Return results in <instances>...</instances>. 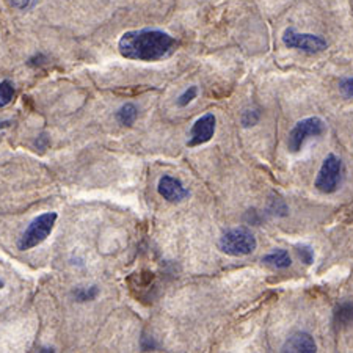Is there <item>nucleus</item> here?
I'll return each instance as SVG.
<instances>
[{
    "label": "nucleus",
    "instance_id": "f257e3e1",
    "mask_svg": "<svg viewBox=\"0 0 353 353\" xmlns=\"http://www.w3.org/2000/svg\"><path fill=\"white\" fill-rule=\"evenodd\" d=\"M119 54L124 59L137 61H157L172 55L176 50V39L162 30L126 32L118 43Z\"/></svg>",
    "mask_w": 353,
    "mask_h": 353
},
{
    "label": "nucleus",
    "instance_id": "f03ea898",
    "mask_svg": "<svg viewBox=\"0 0 353 353\" xmlns=\"http://www.w3.org/2000/svg\"><path fill=\"white\" fill-rule=\"evenodd\" d=\"M256 247H258V241L247 228H234V230L226 231L219 241L220 252L228 256L252 254Z\"/></svg>",
    "mask_w": 353,
    "mask_h": 353
},
{
    "label": "nucleus",
    "instance_id": "7ed1b4c3",
    "mask_svg": "<svg viewBox=\"0 0 353 353\" xmlns=\"http://www.w3.org/2000/svg\"><path fill=\"white\" fill-rule=\"evenodd\" d=\"M57 217L59 215L55 212H46L33 220L27 230L22 232V236L18 241V248L26 252V250H30L33 247H38L39 243H43L50 236V232H52Z\"/></svg>",
    "mask_w": 353,
    "mask_h": 353
},
{
    "label": "nucleus",
    "instance_id": "20e7f679",
    "mask_svg": "<svg viewBox=\"0 0 353 353\" xmlns=\"http://www.w3.org/2000/svg\"><path fill=\"white\" fill-rule=\"evenodd\" d=\"M327 130L325 123L323 119L317 118V117H311V118H305L299 121L292 130L289 132L288 137V148L290 152H299L301 150V146L310 137H319L322 135Z\"/></svg>",
    "mask_w": 353,
    "mask_h": 353
},
{
    "label": "nucleus",
    "instance_id": "39448f33",
    "mask_svg": "<svg viewBox=\"0 0 353 353\" xmlns=\"http://www.w3.org/2000/svg\"><path fill=\"white\" fill-rule=\"evenodd\" d=\"M341 173H343V162H341V159L334 154H328L317 173L314 182L316 189L322 193L336 192L341 182Z\"/></svg>",
    "mask_w": 353,
    "mask_h": 353
},
{
    "label": "nucleus",
    "instance_id": "423d86ee",
    "mask_svg": "<svg viewBox=\"0 0 353 353\" xmlns=\"http://www.w3.org/2000/svg\"><path fill=\"white\" fill-rule=\"evenodd\" d=\"M283 43L289 49H297L306 54H319L325 50L328 46L322 37L311 35V33H299L292 27L284 30Z\"/></svg>",
    "mask_w": 353,
    "mask_h": 353
},
{
    "label": "nucleus",
    "instance_id": "0eeeda50",
    "mask_svg": "<svg viewBox=\"0 0 353 353\" xmlns=\"http://www.w3.org/2000/svg\"><path fill=\"white\" fill-rule=\"evenodd\" d=\"M215 128H217V118H215L214 113H206V115L198 118L189 132L187 146L195 148L208 143L215 134Z\"/></svg>",
    "mask_w": 353,
    "mask_h": 353
},
{
    "label": "nucleus",
    "instance_id": "6e6552de",
    "mask_svg": "<svg viewBox=\"0 0 353 353\" xmlns=\"http://www.w3.org/2000/svg\"><path fill=\"white\" fill-rule=\"evenodd\" d=\"M157 190L161 193V196H163V199H167L168 203H181L190 195V192L182 185V182L179 179H176L173 176L168 174H165L159 179Z\"/></svg>",
    "mask_w": 353,
    "mask_h": 353
},
{
    "label": "nucleus",
    "instance_id": "1a4fd4ad",
    "mask_svg": "<svg viewBox=\"0 0 353 353\" xmlns=\"http://www.w3.org/2000/svg\"><path fill=\"white\" fill-rule=\"evenodd\" d=\"M281 352H299V353H314L317 352V345L311 334L305 332L294 333L290 338L283 344Z\"/></svg>",
    "mask_w": 353,
    "mask_h": 353
},
{
    "label": "nucleus",
    "instance_id": "9d476101",
    "mask_svg": "<svg viewBox=\"0 0 353 353\" xmlns=\"http://www.w3.org/2000/svg\"><path fill=\"white\" fill-rule=\"evenodd\" d=\"M263 263L273 267V269H288V267H290V264H292V259H290V256L286 250L276 248L273 250L270 254L264 256Z\"/></svg>",
    "mask_w": 353,
    "mask_h": 353
},
{
    "label": "nucleus",
    "instance_id": "9b49d317",
    "mask_svg": "<svg viewBox=\"0 0 353 353\" xmlns=\"http://www.w3.org/2000/svg\"><path fill=\"white\" fill-rule=\"evenodd\" d=\"M137 117H139V110L134 104H124L117 113V119L123 126H132Z\"/></svg>",
    "mask_w": 353,
    "mask_h": 353
},
{
    "label": "nucleus",
    "instance_id": "f8f14e48",
    "mask_svg": "<svg viewBox=\"0 0 353 353\" xmlns=\"http://www.w3.org/2000/svg\"><path fill=\"white\" fill-rule=\"evenodd\" d=\"M99 294V289L96 286H91V288H79L74 290V297H76L77 301H90V300H94L98 297Z\"/></svg>",
    "mask_w": 353,
    "mask_h": 353
},
{
    "label": "nucleus",
    "instance_id": "ddd939ff",
    "mask_svg": "<svg viewBox=\"0 0 353 353\" xmlns=\"http://www.w3.org/2000/svg\"><path fill=\"white\" fill-rule=\"evenodd\" d=\"M14 98V88L11 82L5 81L0 83V107H5L7 104H10L11 101Z\"/></svg>",
    "mask_w": 353,
    "mask_h": 353
},
{
    "label": "nucleus",
    "instance_id": "4468645a",
    "mask_svg": "<svg viewBox=\"0 0 353 353\" xmlns=\"http://www.w3.org/2000/svg\"><path fill=\"white\" fill-rule=\"evenodd\" d=\"M339 91L345 99H353V77H344L339 81Z\"/></svg>",
    "mask_w": 353,
    "mask_h": 353
},
{
    "label": "nucleus",
    "instance_id": "2eb2a0df",
    "mask_svg": "<svg viewBox=\"0 0 353 353\" xmlns=\"http://www.w3.org/2000/svg\"><path fill=\"white\" fill-rule=\"evenodd\" d=\"M196 94H198V88H196V87H189V88H187V90L184 91V93H182V94L179 96L178 105H179V107L189 105L190 102L196 98Z\"/></svg>",
    "mask_w": 353,
    "mask_h": 353
},
{
    "label": "nucleus",
    "instance_id": "dca6fc26",
    "mask_svg": "<svg viewBox=\"0 0 353 353\" xmlns=\"http://www.w3.org/2000/svg\"><path fill=\"white\" fill-rule=\"evenodd\" d=\"M297 253L306 265H311L312 261H314V252H312V248L308 247V245H301V247L297 248Z\"/></svg>",
    "mask_w": 353,
    "mask_h": 353
},
{
    "label": "nucleus",
    "instance_id": "f3484780",
    "mask_svg": "<svg viewBox=\"0 0 353 353\" xmlns=\"http://www.w3.org/2000/svg\"><path fill=\"white\" fill-rule=\"evenodd\" d=\"M38 0H10V3L18 10H30L37 5Z\"/></svg>",
    "mask_w": 353,
    "mask_h": 353
},
{
    "label": "nucleus",
    "instance_id": "a211bd4d",
    "mask_svg": "<svg viewBox=\"0 0 353 353\" xmlns=\"http://www.w3.org/2000/svg\"><path fill=\"white\" fill-rule=\"evenodd\" d=\"M259 119V112H245L242 117V123L243 126H253V124L258 123Z\"/></svg>",
    "mask_w": 353,
    "mask_h": 353
},
{
    "label": "nucleus",
    "instance_id": "6ab92c4d",
    "mask_svg": "<svg viewBox=\"0 0 353 353\" xmlns=\"http://www.w3.org/2000/svg\"><path fill=\"white\" fill-rule=\"evenodd\" d=\"M7 126H10V121H3V123H0V129H3V128H7Z\"/></svg>",
    "mask_w": 353,
    "mask_h": 353
},
{
    "label": "nucleus",
    "instance_id": "aec40b11",
    "mask_svg": "<svg viewBox=\"0 0 353 353\" xmlns=\"http://www.w3.org/2000/svg\"><path fill=\"white\" fill-rule=\"evenodd\" d=\"M3 288V283L2 281H0V289H2Z\"/></svg>",
    "mask_w": 353,
    "mask_h": 353
}]
</instances>
